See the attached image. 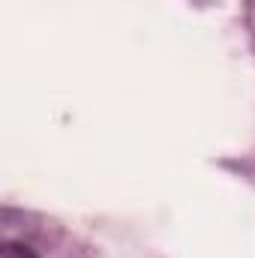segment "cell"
Listing matches in <instances>:
<instances>
[{
  "label": "cell",
  "instance_id": "cell-1",
  "mask_svg": "<svg viewBox=\"0 0 255 258\" xmlns=\"http://www.w3.org/2000/svg\"><path fill=\"white\" fill-rule=\"evenodd\" d=\"M0 258H36L27 246H21V243H6L3 249H0Z\"/></svg>",
  "mask_w": 255,
  "mask_h": 258
}]
</instances>
